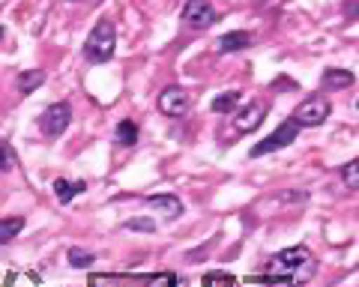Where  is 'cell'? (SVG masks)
Listing matches in <instances>:
<instances>
[{
  "instance_id": "cell-5",
  "label": "cell",
  "mask_w": 359,
  "mask_h": 287,
  "mask_svg": "<svg viewBox=\"0 0 359 287\" xmlns=\"http://www.w3.org/2000/svg\"><path fill=\"white\" fill-rule=\"evenodd\" d=\"M69 123H72V108L66 105V102L48 105V108L42 111V117H39V129H42L48 138L63 135V132L69 129Z\"/></svg>"
},
{
  "instance_id": "cell-1",
  "label": "cell",
  "mask_w": 359,
  "mask_h": 287,
  "mask_svg": "<svg viewBox=\"0 0 359 287\" xmlns=\"http://www.w3.org/2000/svg\"><path fill=\"white\" fill-rule=\"evenodd\" d=\"M311 275H314V258L302 246L278 251V255L269 258V267H266V281L276 287H299L311 281Z\"/></svg>"
},
{
  "instance_id": "cell-17",
  "label": "cell",
  "mask_w": 359,
  "mask_h": 287,
  "mask_svg": "<svg viewBox=\"0 0 359 287\" xmlns=\"http://www.w3.org/2000/svg\"><path fill=\"white\" fill-rule=\"evenodd\" d=\"M66 260H69V267H75V270H87L90 263H93V255H90V251H84V248H69Z\"/></svg>"
},
{
  "instance_id": "cell-15",
  "label": "cell",
  "mask_w": 359,
  "mask_h": 287,
  "mask_svg": "<svg viewBox=\"0 0 359 287\" xmlns=\"http://www.w3.org/2000/svg\"><path fill=\"white\" fill-rule=\"evenodd\" d=\"M117 141H120V147H135V144H138V126H135L132 120H120Z\"/></svg>"
},
{
  "instance_id": "cell-19",
  "label": "cell",
  "mask_w": 359,
  "mask_h": 287,
  "mask_svg": "<svg viewBox=\"0 0 359 287\" xmlns=\"http://www.w3.org/2000/svg\"><path fill=\"white\" fill-rule=\"evenodd\" d=\"M126 227H129V230H144V234H153L156 222H153V218H129Z\"/></svg>"
},
{
  "instance_id": "cell-13",
  "label": "cell",
  "mask_w": 359,
  "mask_h": 287,
  "mask_svg": "<svg viewBox=\"0 0 359 287\" xmlns=\"http://www.w3.org/2000/svg\"><path fill=\"white\" fill-rule=\"evenodd\" d=\"M212 111L216 114H233L240 108V93L237 90H228V93H222V96H216L212 99Z\"/></svg>"
},
{
  "instance_id": "cell-18",
  "label": "cell",
  "mask_w": 359,
  "mask_h": 287,
  "mask_svg": "<svg viewBox=\"0 0 359 287\" xmlns=\"http://www.w3.org/2000/svg\"><path fill=\"white\" fill-rule=\"evenodd\" d=\"M341 176H344V186L347 189H359V162H347L341 168Z\"/></svg>"
},
{
  "instance_id": "cell-4",
  "label": "cell",
  "mask_w": 359,
  "mask_h": 287,
  "mask_svg": "<svg viewBox=\"0 0 359 287\" xmlns=\"http://www.w3.org/2000/svg\"><path fill=\"white\" fill-rule=\"evenodd\" d=\"M297 135H299V126L294 123V120H285V123L278 126L276 132H269V135H266L261 144H255L249 156H252V159H257V156H266V153L285 150L287 144H294V141H297Z\"/></svg>"
},
{
  "instance_id": "cell-12",
  "label": "cell",
  "mask_w": 359,
  "mask_h": 287,
  "mask_svg": "<svg viewBox=\"0 0 359 287\" xmlns=\"http://www.w3.org/2000/svg\"><path fill=\"white\" fill-rule=\"evenodd\" d=\"M21 230H25V218L21 216H13V218H0V246L13 242Z\"/></svg>"
},
{
  "instance_id": "cell-7",
  "label": "cell",
  "mask_w": 359,
  "mask_h": 287,
  "mask_svg": "<svg viewBox=\"0 0 359 287\" xmlns=\"http://www.w3.org/2000/svg\"><path fill=\"white\" fill-rule=\"evenodd\" d=\"M189 105H192V99H189V93L183 90V87H165V90L159 93V111L168 114V117H186L189 114Z\"/></svg>"
},
{
  "instance_id": "cell-10",
  "label": "cell",
  "mask_w": 359,
  "mask_h": 287,
  "mask_svg": "<svg viewBox=\"0 0 359 287\" xmlns=\"http://www.w3.org/2000/svg\"><path fill=\"white\" fill-rule=\"evenodd\" d=\"M147 206L162 209V213H168V218H177L183 213V204H180V197H174V195H153V197H147Z\"/></svg>"
},
{
  "instance_id": "cell-20",
  "label": "cell",
  "mask_w": 359,
  "mask_h": 287,
  "mask_svg": "<svg viewBox=\"0 0 359 287\" xmlns=\"http://www.w3.org/2000/svg\"><path fill=\"white\" fill-rule=\"evenodd\" d=\"M13 168V150H9V144L0 138V171H9Z\"/></svg>"
},
{
  "instance_id": "cell-9",
  "label": "cell",
  "mask_w": 359,
  "mask_h": 287,
  "mask_svg": "<svg viewBox=\"0 0 359 287\" xmlns=\"http://www.w3.org/2000/svg\"><path fill=\"white\" fill-rule=\"evenodd\" d=\"M249 42H252V36L245 30H231V33H224V36H219L216 51L219 54H233V51L249 48Z\"/></svg>"
},
{
  "instance_id": "cell-14",
  "label": "cell",
  "mask_w": 359,
  "mask_h": 287,
  "mask_svg": "<svg viewBox=\"0 0 359 287\" xmlns=\"http://www.w3.org/2000/svg\"><path fill=\"white\" fill-rule=\"evenodd\" d=\"M84 192V183H69V180H54V195H57V201L60 204H69L75 195H81Z\"/></svg>"
},
{
  "instance_id": "cell-16",
  "label": "cell",
  "mask_w": 359,
  "mask_h": 287,
  "mask_svg": "<svg viewBox=\"0 0 359 287\" xmlns=\"http://www.w3.org/2000/svg\"><path fill=\"white\" fill-rule=\"evenodd\" d=\"M42 81H45V75H42L39 69H27V72L18 75V90H21V93H33Z\"/></svg>"
},
{
  "instance_id": "cell-6",
  "label": "cell",
  "mask_w": 359,
  "mask_h": 287,
  "mask_svg": "<svg viewBox=\"0 0 359 287\" xmlns=\"http://www.w3.org/2000/svg\"><path fill=\"white\" fill-rule=\"evenodd\" d=\"M216 9L210 0H186L183 6V24L192 30H207L210 24H216Z\"/></svg>"
},
{
  "instance_id": "cell-8",
  "label": "cell",
  "mask_w": 359,
  "mask_h": 287,
  "mask_svg": "<svg viewBox=\"0 0 359 287\" xmlns=\"http://www.w3.org/2000/svg\"><path fill=\"white\" fill-rule=\"evenodd\" d=\"M264 117H266V105H261V102H249L245 108H240L237 111V120H233V126H237L243 135L245 132H255L257 126L264 123Z\"/></svg>"
},
{
  "instance_id": "cell-3",
  "label": "cell",
  "mask_w": 359,
  "mask_h": 287,
  "mask_svg": "<svg viewBox=\"0 0 359 287\" xmlns=\"http://www.w3.org/2000/svg\"><path fill=\"white\" fill-rule=\"evenodd\" d=\"M290 120H294L299 129L320 126L323 120H330V99L327 96H311V99H306V102L297 105V111L290 114Z\"/></svg>"
},
{
  "instance_id": "cell-22",
  "label": "cell",
  "mask_w": 359,
  "mask_h": 287,
  "mask_svg": "<svg viewBox=\"0 0 359 287\" xmlns=\"http://www.w3.org/2000/svg\"><path fill=\"white\" fill-rule=\"evenodd\" d=\"M356 15V0H347V18Z\"/></svg>"
},
{
  "instance_id": "cell-11",
  "label": "cell",
  "mask_w": 359,
  "mask_h": 287,
  "mask_svg": "<svg viewBox=\"0 0 359 287\" xmlns=\"http://www.w3.org/2000/svg\"><path fill=\"white\" fill-rule=\"evenodd\" d=\"M320 84L327 87V90H341V87L353 84V72H347V69H327V72H323V78H320Z\"/></svg>"
},
{
  "instance_id": "cell-21",
  "label": "cell",
  "mask_w": 359,
  "mask_h": 287,
  "mask_svg": "<svg viewBox=\"0 0 359 287\" xmlns=\"http://www.w3.org/2000/svg\"><path fill=\"white\" fill-rule=\"evenodd\" d=\"M306 197H309L306 192L294 189V192H285V195H282V201H285V204H299V201H306Z\"/></svg>"
},
{
  "instance_id": "cell-2",
  "label": "cell",
  "mask_w": 359,
  "mask_h": 287,
  "mask_svg": "<svg viewBox=\"0 0 359 287\" xmlns=\"http://www.w3.org/2000/svg\"><path fill=\"white\" fill-rule=\"evenodd\" d=\"M114 48H117V27H114V21L105 18L90 30V36L84 42V57L90 63H108L114 57Z\"/></svg>"
},
{
  "instance_id": "cell-23",
  "label": "cell",
  "mask_w": 359,
  "mask_h": 287,
  "mask_svg": "<svg viewBox=\"0 0 359 287\" xmlns=\"http://www.w3.org/2000/svg\"><path fill=\"white\" fill-rule=\"evenodd\" d=\"M0 39H4V27H0Z\"/></svg>"
}]
</instances>
